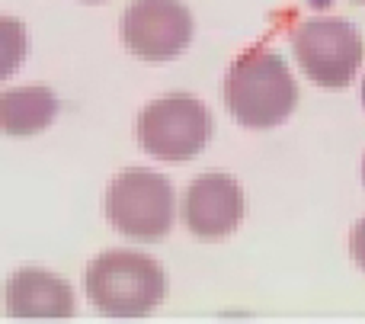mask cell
<instances>
[{"instance_id": "obj_1", "label": "cell", "mask_w": 365, "mask_h": 324, "mask_svg": "<svg viewBox=\"0 0 365 324\" xmlns=\"http://www.w3.org/2000/svg\"><path fill=\"white\" fill-rule=\"evenodd\" d=\"M225 103L247 128H272L285 122L298 103V87L285 58L263 49L240 55L225 77Z\"/></svg>"}, {"instance_id": "obj_2", "label": "cell", "mask_w": 365, "mask_h": 324, "mask_svg": "<svg viewBox=\"0 0 365 324\" xmlns=\"http://www.w3.org/2000/svg\"><path fill=\"white\" fill-rule=\"evenodd\" d=\"M87 295L109 318H141L167 295L158 260L138 250H106L87 267Z\"/></svg>"}, {"instance_id": "obj_3", "label": "cell", "mask_w": 365, "mask_h": 324, "mask_svg": "<svg viewBox=\"0 0 365 324\" xmlns=\"http://www.w3.org/2000/svg\"><path fill=\"white\" fill-rule=\"evenodd\" d=\"M173 186L164 173L128 167L106 190V218L132 241H160L173 225Z\"/></svg>"}, {"instance_id": "obj_4", "label": "cell", "mask_w": 365, "mask_h": 324, "mask_svg": "<svg viewBox=\"0 0 365 324\" xmlns=\"http://www.w3.org/2000/svg\"><path fill=\"white\" fill-rule=\"evenodd\" d=\"M212 138V113L189 93H167L138 116V141L158 161H192Z\"/></svg>"}, {"instance_id": "obj_5", "label": "cell", "mask_w": 365, "mask_h": 324, "mask_svg": "<svg viewBox=\"0 0 365 324\" xmlns=\"http://www.w3.org/2000/svg\"><path fill=\"white\" fill-rule=\"evenodd\" d=\"M292 49L304 74L327 90L346 87L365 58L359 29L349 19L336 16L304 19L292 32Z\"/></svg>"}, {"instance_id": "obj_6", "label": "cell", "mask_w": 365, "mask_h": 324, "mask_svg": "<svg viewBox=\"0 0 365 324\" xmlns=\"http://www.w3.org/2000/svg\"><path fill=\"white\" fill-rule=\"evenodd\" d=\"M122 42L141 61H170L192 42V13L182 0H132L122 13Z\"/></svg>"}, {"instance_id": "obj_7", "label": "cell", "mask_w": 365, "mask_h": 324, "mask_svg": "<svg viewBox=\"0 0 365 324\" xmlns=\"http://www.w3.org/2000/svg\"><path fill=\"white\" fill-rule=\"evenodd\" d=\"M244 212V190L227 173H202L182 193V222L202 241H221L234 235Z\"/></svg>"}, {"instance_id": "obj_8", "label": "cell", "mask_w": 365, "mask_h": 324, "mask_svg": "<svg viewBox=\"0 0 365 324\" xmlns=\"http://www.w3.org/2000/svg\"><path fill=\"white\" fill-rule=\"evenodd\" d=\"M4 308L10 318H71L74 289L48 270L23 267L6 280Z\"/></svg>"}, {"instance_id": "obj_9", "label": "cell", "mask_w": 365, "mask_h": 324, "mask_svg": "<svg viewBox=\"0 0 365 324\" xmlns=\"http://www.w3.org/2000/svg\"><path fill=\"white\" fill-rule=\"evenodd\" d=\"M58 96L48 87H13L0 93V132L13 138L38 135L55 122Z\"/></svg>"}, {"instance_id": "obj_10", "label": "cell", "mask_w": 365, "mask_h": 324, "mask_svg": "<svg viewBox=\"0 0 365 324\" xmlns=\"http://www.w3.org/2000/svg\"><path fill=\"white\" fill-rule=\"evenodd\" d=\"M26 51H29V36L23 19L0 16V81H6L26 61Z\"/></svg>"}, {"instance_id": "obj_11", "label": "cell", "mask_w": 365, "mask_h": 324, "mask_svg": "<svg viewBox=\"0 0 365 324\" xmlns=\"http://www.w3.org/2000/svg\"><path fill=\"white\" fill-rule=\"evenodd\" d=\"M349 254H353V260L365 270V218L362 222H356L353 235H349Z\"/></svg>"}, {"instance_id": "obj_12", "label": "cell", "mask_w": 365, "mask_h": 324, "mask_svg": "<svg viewBox=\"0 0 365 324\" xmlns=\"http://www.w3.org/2000/svg\"><path fill=\"white\" fill-rule=\"evenodd\" d=\"M362 106H365V81H362Z\"/></svg>"}, {"instance_id": "obj_13", "label": "cell", "mask_w": 365, "mask_h": 324, "mask_svg": "<svg viewBox=\"0 0 365 324\" xmlns=\"http://www.w3.org/2000/svg\"><path fill=\"white\" fill-rule=\"evenodd\" d=\"M362 183H365V161H362Z\"/></svg>"}, {"instance_id": "obj_14", "label": "cell", "mask_w": 365, "mask_h": 324, "mask_svg": "<svg viewBox=\"0 0 365 324\" xmlns=\"http://www.w3.org/2000/svg\"><path fill=\"white\" fill-rule=\"evenodd\" d=\"M359 4H365V0H359Z\"/></svg>"}]
</instances>
